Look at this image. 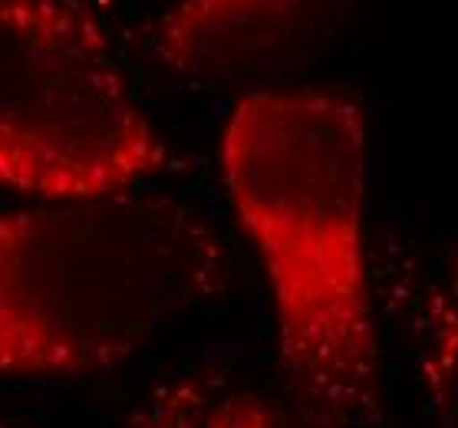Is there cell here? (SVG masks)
I'll return each mask as SVG.
<instances>
[{
	"mask_svg": "<svg viewBox=\"0 0 458 428\" xmlns=\"http://www.w3.org/2000/svg\"><path fill=\"white\" fill-rule=\"evenodd\" d=\"M452 287L458 290V261H455V271H452Z\"/></svg>",
	"mask_w": 458,
	"mask_h": 428,
	"instance_id": "9c48e42d",
	"label": "cell"
},
{
	"mask_svg": "<svg viewBox=\"0 0 458 428\" xmlns=\"http://www.w3.org/2000/svg\"><path fill=\"white\" fill-rule=\"evenodd\" d=\"M0 428H7V422H4V418H0Z\"/></svg>",
	"mask_w": 458,
	"mask_h": 428,
	"instance_id": "30bf717a",
	"label": "cell"
},
{
	"mask_svg": "<svg viewBox=\"0 0 458 428\" xmlns=\"http://www.w3.org/2000/svg\"><path fill=\"white\" fill-rule=\"evenodd\" d=\"M43 4H50V0H0V33L7 30L13 21H21L23 13L37 11Z\"/></svg>",
	"mask_w": 458,
	"mask_h": 428,
	"instance_id": "ba28073f",
	"label": "cell"
},
{
	"mask_svg": "<svg viewBox=\"0 0 458 428\" xmlns=\"http://www.w3.org/2000/svg\"><path fill=\"white\" fill-rule=\"evenodd\" d=\"M199 428H284L277 418L254 399H225L211 408L208 415H201Z\"/></svg>",
	"mask_w": 458,
	"mask_h": 428,
	"instance_id": "52a82bcc",
	"label": "cell"
},
{
	"mask_svg": "<svg viewBox=\"0 0 458 428\" xmlns=\"http://www.w3.org/2000/svg\"><path fill=\"white\" fill-rule=\"evenodd\" d=\"M221 175L260 257L284 376L334 428L379 418L366 191L369 138L340 89L271 86L244 93L221 132Z\"/></svg>",
	"mask_w": 458,
	"mask_h": 428,
	"instance_id": "6da1fadb",
	"label": "cell"
},
{
	"mask_svg": "<svg viewBox=\"0 0 458 428\" xmlns=\"http://www.w3.org/2000/svg\"><path fill=\"white\" fill-rule=\"evenodd\" d=\"M416 330L428 415L436 428H458V303L428 293Z\"/></svg>",
	"mask_w": 458,
	"mask_h": 428,
	"instance_id": "5b68a950",
	"label": "cell"
},
{
	"mask_svg": "<svg viewBox=\"0 0 458 428\" xmlns=\"http://www.w3.org/2000/svg\"><path fill=\"white\" fill-rule=\"evenodd\" d=\"M168 165L106 37L50 0L0 33V185L33 198L125 195Z\"/></svg>",
	"mask_w": 458,
	"mask_h": 428,
	"instance_id": "3957f363",
	"label": "cell"
},
{
	"mask_svg": "<svg viewBox=\"0 0 458 428\" xmlns=\"http://www.w3.org/2000/svg\"><path fill=\"white\" fill-rule=\"evenodd\" d=\"M201 415H205V386L199 379H178L148 399L132 428H199Z\"/></svg>",
	"mask_w": 458,
	"mask_h": 428,
	"instance_id": "8992f818",
	"label": "cell"
},
{
	"mask_svg": "<svg viewBox=\"0 0 458 428\" xmlns=\"http://www.w3.org/2000/svg\"><path fill=\"white\" fill-rule=\"evenodd\" d=\"M356 0H182L162 17L156 53L188 83L271 89L340 37Z\"/></svg>",
	"mask_w": 458,
	"mask_h": 428,
	"instance_id": "277c9868",
	"label": "cell"
},
{
	"mask_svg": "<svg viewBox=\"0 0 458 428\" xmlns=\"http://www.w3.org/2000/svg\"><path fill=\"white\" fill-rule=\"evenodd\" d=\"M221 281L218 234L175 198L125 191L0 214V373L113 369Z\"/></svg>",
	"mask_w": 458,
	"mask_h": 428,
	"instance_id": "7a4b0ae2",
	"label": "cell"
}]
</instances>
